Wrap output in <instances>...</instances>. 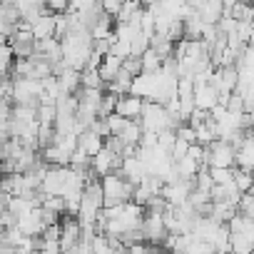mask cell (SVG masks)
<instances>
[{
	"label": "cell",
	"mask_w": 254,
	"mask_h": 254,
	"mask_svg": "<svg viewBox=\"0 0 254 254\" xmlns=\"http://www.w3.org/2000/svg\"><path fill=\"white\" fill-rule=\"evenodd\" d=\"M100 190H102V209H110V207H120V204H127L132 202V185L125 182L117 172L107 175L100 180Z\"/></svg>",
	"instance_id": "obj_1"
},
{
	"label": "cell",
	"mask_w": 254,
	"mask_h": 254,
	"mask_svg": "<svg viewBox=\"0 0 254 254\" xmlns=\"http://www.w3.org/2000/svg\"><path fill=\"white\" fill-rule=\"evenodd\" d=\"M82 239V227L75 217H60V254H67L72 247H77Z\"/></svg>",
	"instance_id": "obj_2"
},
{
	"label": "cell",
	"mask_w": 254,
	"mask_h": 254,
	"mask_svg": "<svg viewBox=\"0 0 254 254\" xmlns=\"http://www.w3.org/2000/svg\"><path fill=\"white\" fill-rule=\"evenodd\" d=\"M142 105H145V100H140L135 95H122L115 100V115H120L127 122H135V120H140Z\"/></svg>",
	"instance_id": "obj_3"
},
{
	"label": "cell",
	"mask_w": 254,
	"mask_h": 254,
	"mask_svg": "<svg viewBox=\"0 0 254 254\" xmlns=\"http://www.w3.org/2000/svg\"><path fill=\"white\" fill-rule=\"evenodd\" d=\"M120 67H122V60L117 58V55H105L102 58V63L97 65V75H100V80H102V85H110L112 80H115V75L120 72Z\"/></svg>",
	"instance_id": "obj_4"
},
{
	"label": "cell",
	"mask_w": 254,
	"mask_h": 254,
	"mask_svg": "<svg viewBox=\"0 0 254 254\" xmlns=\"http://www.w3.org/2000/svg\"><path fill=\"white\" fill-rule=\"evenodd\" d=\"M140 67H142V72H157L160 67H162V60H160V55L152 50V48H147L142 55H140Z\"/></svg>",
	"instance_id": "obj_5"
}]
</instances>
